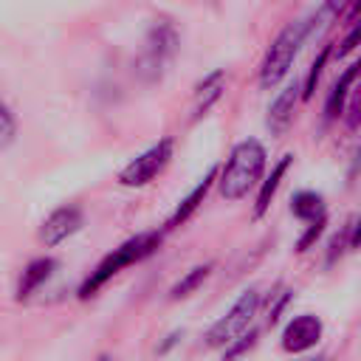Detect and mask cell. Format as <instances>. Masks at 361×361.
<instances>
[{
  "label": "cell",
  "instance_id": "22",
  "mask_svg": "<svg viewBox=\"0 0 361 361\" xmlns=\"http://www.w3.org/2000/svg\"><path fill=\"white\" fill-rule=\"evenodd\" d=\"M14 135H17V121H14V116L8 113V107L0 102V149L8 147V144L14 141Z\"/></svg>",
  "mask_w": 361,
  "mask_h": 361
},
{
  "label": "cell",
  "instance_id": "26",
  "mask_svg": "<svg viewBox=\"0 0 361 361\" xmlns=\"http://www.w3.org/2000/svg\"><path fill=\"white\" fill-rule=\"evenodd\" d=\"M307 361H322V358H307Z\"/></svg>",
  "mask_w": 361,
  "mask_h": 361
},
{
  "label": "cell",
  "instance_id": "14",
  "mask_svg": "<svg viewBox=\"0 0 361 361\" xmlns=\"http://www.w3.org/2000/svg\"><path fill=\"white\" fill-rule=\"evenodd\" d=\"M290 161H293V155H282V158L271 166V175H268V178L262 180V186H259V195H257V203H254V217H262V214L268 212V206H271V200H274V195H276V189H279V183H282V178H285Z\"/></svg>",
  "mask_w": 361,
  "mask_h": 361
},
{
  "label": "cell",
  "instance_id": "19",
  "mask_svg": "<svg viewBox=\"0 0 361 361\" xmlns=\"http://www.w3.org/2000/svg\"><path fill=\"white\" fill-rule=\"evenodd\" d=\"M341 113H344V124H347L350 130H358V127H361V87H353V90H350V96H347Z\"/></svg>",
  "mask_w": 361,
  "mask_h": 361
},
{
  "label": "cell",
  "instance_id": "24",
  "mask_svg": "<svg viewBox=\"0 0 361 361\" xmlns=\"http://www.w3.org/2000/svg\"><path fill=\"white\" fill-rule=\"evenodd\" d=\"M350 248H361V217L355 220V226L350 231Z\"/></svg>",
  "mask_w": 361,
  "mask_h": 361
},
{
  "label": "cell",
  "instance_id": "16",
  "mask_svg": "<svg viewBox=\"0 0 361 361\" xmlns=\"http://www.w3.org/2000/svg\"><path fill=\"white\" fill-rule=\"evenodd\" d=\"M290 212H293L299 220H305V223L319 220V217H327L324 200H322V195H316V192H296V195L290 197Z\"/></svg>",
  "mask_w": 361,
  "mask_h": 361
},
{
  "label": "cell",
  "instance_id": "20",
  "mask_svg": "<svg viewBox=\"0 0 361 361\" xmlns=\"http://www.w3.org/2000/svg\"><path fill=\"white\" fill-rule=\"evenodd\" d=\"M257 344V330H248V333H243V336H237L228 347H226V353H223V361H234V358H240L245 350H251Z\"/></svg>",
  "mask_w": 361,
  "mask_h": 361
},
{
  "label": "cell",
  "instance_id": "23",
  "mask_svg": "<svg viewBox=\"0 0 361 361\" xmlns=\"http://www.w3.org/2000/svg\"><path fill=\"white\" fill-rule=\"evenodd\" d=\"M358 45H361V17L353 20V28L347 31V37L341 39V45L336 48V56H350Z\"/></svg>",
  "mask_w": 361,
  "mask_h": 361
},
{
  "label": "cell",
  "instance_id": "13",
  "mask_svg": "<svg viewBox=\"0 0 361 361\" xmlns=\"http://www.w3.org/2000/svg\"><path fill=\"white\" fill-rule=\"evenodd\" d=\"M54 268H56V259H51V257H37V259H31V262L25 265L20 282H17V299L25 302L42 282H48V276L54 274Z\"/></svg>",
  "mask_w": 361,
  "mask_h": 361
},
{
  "label": "cell",
  "instance_id": "12",
  "mask_svg": "<svg viewBox=\"0 0 361 361\" xmlns=\"http://www.w3.org/2000/svg\"><path fill=\"white\" fill-rule=\"evenodd\" d=\"M217 180V166H212L209 172H206V178H200V183L178 203V209H175V214L169 217V223H166V228H178L180 223H186L192 214H195V209L203 203V197L209 195V189H212V183Z\"/></svg>",
  "mask_w": 361,
  "mask_h": 361
},
{
  "label": "cell",
  "instance_id": "6",
  "mask_svg": "<svg viewBox=\"0 0 361 361\" xmlns=\"http://www.w3.org/2000/svg\"><path fill=\"white\" fill-rule=\"evenodd\" d=\"M172 149H175V141L172 138H161L158 144H152L149 149H144L138 158H133L121 169V175H118L121 186H147L149 180H155L164 172V166L169 164Z\"/></svg>",
  "mask_w": 361,
  "mask_h": 361
},
{
  "label": "cell",
  "instance_id": "4",
  "mask_svg": "<svg viewBox=\"0 0 361 361\" xmlns=\"http://www.w3.org/2000/svg\"><path fill=\"white\" fill-rule=\"evenodd\" d=\"M302 45H305V20L288 23L279 31V37L271 42V48H268V54L262 59V68H259V87L262 90L276 87L288 76V71H290V65H293V59H296Z\"/></svg>",
  "mask_w": 361,
  "mask_h": 361
},
{
  "label": "cell",
  "instance_id": "25",
  "mask_svg": "<svg viewBox=\"0 0 361 361\" xmlns=\"http://www.w3.org/2000/svg\"><path fill=\"white\" fill-rule=\"evenodd\" d=\"M96 361H110V358H107V355H102V358H96Z\"/></svg>",
  "mask_w": 361,
  "mask_h": 361
},
{
  "label": "cell",
  "instance_id": "10",
  "mask_svg": "<svg viewBox=\"0 0 361 361\" xmlns=\"http://www.w3.org/2000/svg\"><path fill=\"white\" fill-rule=\"evenodd\" d=\"M358 76H361V56H358L350 68H344V71H341V76L333 82V90H330L327 104H324V118H327V121H333V118H338V116H341L344 102H347V96H350V90H353V85H355V79H358Z\"/></svg>",
  "mask_w": 361,
  "mask_h": 361
},
{
  "label": "cell",
  "instance_id": "11",
  "mask_svg": "<svg viewBox=\"0 0 361 361\" xmlns=\"http://www.w3.org/2000/svg\"><path fill=\"white\" fill-rule=\"evenodd\" d=\"M353 6V0H322V6L305 20V39L322 37L333 23H338V17Z\"/></svg>",
  "mask_w": 361,
  "mask_h": 361
},
{
  "label": "cell",
  "instance_id": "18",
  "mask_svg": "<svg viewBox=\"0 0 361 361\" xmlns=\"http://www.w3.org/2000/svg\"><path fill=\"white\" fill-rule=\"evenodd\" d=\"M330 54H333V48H330V45H324V48L319 51V56L310 62L307 76H305V82H302V99H305V102L313 96V90H316V85H319V76H322V71H324V65H327Z\"/></svg>",
  "mask_w": 361,
  "mask_h": 361
},
{
  "label": "cell",
  "instance_id": "21",
  "mask_svg": "<svg viewBox=\"0 0 361 361\" xmlns=\"http://www.w3.org/2000/svg\"><path fill=\"white\" fill-rule=\"evenodd\" d=\"M324 226H327V217L310 220V223H307V228H305V234H302V237H299V243H296V251H299V254H305L307 248H313V243H316V240L322 237Z\"/></svg>",
  "mask_w": 361,
  "mask_h": 361
},
{
  "label": "cell",
  "instance_id": "8",
  "mask_svg": "<svg viewBox=\"0 0 361 361\" xmlns=\"http://www.w3.org/2000/svg\"><path fill=\"white\" fill-rule=\"evenodd\" d=\"M322 338V322L310 313L293 316L282 330V347L288 353H305Z\"/></svg>",
  "mask_w": 361,
  "mask_h": 361
},
{
  "label": "cell",
  "instance_id": "2",
  "mask_svg": "<svg viewBox=\"0 0 361 361\" xmlns=\"http://www.w3.org/2000/svg\"><path fill=\"white\" fill-rule=\"evenodd\" d=\"M161 231H144V234H135V237H130L127 243H121L118 248H113L93 271H90V276L82 282V288H79V299H90L93 293H99L118 271H124L127 265H135V262H141V259H147L158 245H161Z\"/></svg>",
  "mask_w": 361,
  "mask_h": 361
},
{
  "label": "cell",
  "instance_id": "3",
  "mask_svg": "<svg viewBox=\"0 0 361 361\" xmlns=\"http://www.w3.org/2000/svg\"><path fill=\"white\" fill-rule=\"evenodd\" d=\"M178 54V31L169 20H155L135 62V73L144 82H158Z\"/></svg>",
  "mask_w": 361,
  "mask_h": 361
},
{
  "label": "cell",
  "instance_id": "1",
  "mask_svg": "<svg viewBox=\"0 0 361 361\" xmlns=\"http://www.w3.org/2000/svg\"><path fill=\"white\" fill-rule=\"evenodd\" d=\"M265 147L257 141V138H245L240 141L226 164L217 169V186H220V195L226 200H243L262 178L265 172Z\"/></svg>",
  "mask_w": 361,
  "mask_h": 361
},
{
  "label": "cell",
  "instance_id": "9",
  "mask_svg": "<svg viewBox=\"0 0 361 361\" xmlns=\"http://www.w3.org/2000/svg\"><path fill=\"white\" fill-rule=\"evenodd\" d=\"M299 99H302V87L299 85H285L279 90V96L268 107V130H271V135H285L288 133Z\"/></svg>",
  "mask_w": 361,
  "mask_h": 361
},
{
  "label": "cell",
  "instance_id": "5",
  "mask_svg": "<svg viewBox=\"0 0 361 361\" xmlns=\"http://www.w3.org/2000/svg\"><path fill=\"white\" fill-rule=\"evenodd\" d=\"M257 310H259V290H245L231 307H228V313L223 316V319H217L212 327H209V333H206V344L209 347H228L237 336H243L248 327H251V322H254V316H257Z\"/></svg>",
  "mask_w": 361,
  "mask_h": 361
},
{
  "label": "cell",
  "instance_id": "7",
  "mask_svg": "<svg viewBox=\"0 0 361 361\" xmlns=\"http://www.w3.org/2000/svg\"><path fill=\"white\" fill-rule=\"evenodd\" d=\"M82 223H85V217H82V209L79 206H59V209H54L42 220V226H39V243L48 245V248H54L62 240H68L71 234H76L82 228Z\"/></svg>",
  "mask_w": 361,
  "mask_h": 361
},
{
  "label": "cell",
  "instance_id": "15",
  "mask_svg": "<svg viewBox=\"0 0 361 361\" xmlns=\"http://www.w3.org/2000/svg\"><path fill=\"white\" fill-rule=\"evenodd\" d=\"M223 96V71H214L212 76H206L197 87H195V113L192 118L197 121L200 116L209 113V107Z\"/></svg>",
  "mask_w": 361,
  "mask_h": 361
},
{
  "label": "cell",
  "instance_id": "17",
  "mask_svg": "<svg viewBox=\"0 0 361 361\" xmlns=\"http://www.w3.org/2000/svg\"><path fill=\"white\" fill-rule=\"evenodd\" d=\"M212 274V262H203V265H195L183 279H178L175 285H172V290H169V299H183V296H189L192 290H197V285L206 279Z\"/></svg>",
  "mask_w": 361,
  "mask_h": 361
}]
</instances>
